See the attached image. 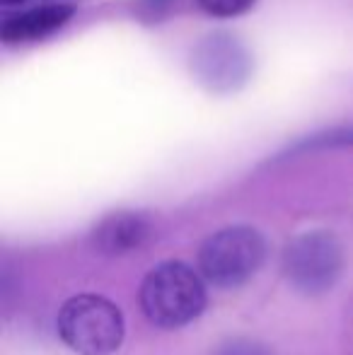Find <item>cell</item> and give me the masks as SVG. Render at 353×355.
<instances>
[{
    "instance_id": "52a82bcc",
    "label": "cell",
    "mask_w": 353,
    "mask_h": 355,
    "mask_svg": "<svg viewBox=\"0 0 353 355\" xmlns=\"http://www.w3.org/2000/svg\"><path fill=\"white\" fill-rule=\"evenodd\" d=\"M73 17V8L63 3L42 5V8L27 10L15 17H8L0 27V39L5 44H27L49 37L51 32L61 29Z\"/></svg>"
},
{
    "instance_id": "7a4b0ae2",
    "label": "cell",
    "mask_w": 353,
    "mask_h": 355,
    "mask_svg": "<svg viewBox=\"0 0 353 355\" xmlns=\"http://www.w3.org/2000/svg\"><path fill=\"white\" fill-rule=\"evenodd\" d=\"M61 341L78 355H112L126 334L123 314L104 295L83 293L71 297L56 317Z\"/></svg>"
},
{
    "instance_id": "277c9868",
    "label": "cell",
    "mask_w": 353,
    "mask_h": 355,
    "mask_svg": "<svg viewBox=\"0 0 353 355\" xmlns=\"http://www.w3.org/2000/svg\"><path fill=\"white\" fill-rule=\"evenodd\" d=\"M283 273L302 295H322L332 290L344 271V247L327 230L298 234L283 249Z\"/></svg>"
},
{
    "instance_id": "30bf717a",
    "label": "cell",
    "mask_w": 353,
    "mask_h": 355,
    "mask_svg": "<svg viewBox=\"0 0 353 355\" xmlns=\"http://www.w3.org/2000/svg\"><path fill=\"white\" fill-rule=\"evenodd\" d=\"M0 3H3L5 8H12V5H19V3H24V0H0Z\"/></svg>"
},
{
    "instance_id": "ba28073f",
    "label": "cell",
    "mask_w": 353,
    "mask_h": 355,
    "mask_svg": "<svg viewBox=\"0 0 353 355\" xmlns=\"http://www.w3.org/2000/svg\"><path fill=\"white\" fill-rule=\"evenodd\" d=\"M196 3L213 17H237L247 12L255 5V0H196Z\"/></svg>"
},
{
    "instance_id": "6da1fadb",
    "label": "cell",
    "mask_w": 353,
    "mask_h": 355,
    "mask_svg": "<svg viewBox=\"0 0 353 355\" xmlns=\"http://www.w3.org/2000/svg\"><path fill=\"white\" fill-rule=\"evenodd\" d=\"M141 309L157 329H182L206 309L208 295L201 276L184 261H162L141 283Z\"/></svg>"
},
{
    "instance_id": "8992f818",
    "label": "cell",
    "mask_w": 353,
    "mask_h": 355,
    "mask_svg": "<svg viewBox=\"0 0 353 355\" xmlns=\"http://www.w3.org/2000/svg\"><path fill=\"white\" fill-rule=\"evenodd\" d=\"M153 237V223L143 213H112L94 227L92 247L107 257H123L143 249Z\"/></svg>"
},
{
    "instance_id": "9c48e42d",
    "label": "cell",
    "mask_w": 353,
    "mask_h": 355,
    "mask_svg": "<svg viewBox=\"0 0 353 355\" xmlns=\"http://www.w3.org/2000/svg\"><path fill=\"white\" fill-rule=\"evenodd\" d=\"M213 355H273L264 343L252 341V338H230V341L221 343L213 351Z\"/></svg>"
},
{
    "instance_id": "3957f363",
    "label": "cell",
    "mask_w": 353,
    "mask_h": 355,
    "mask_svg": "<svg viewBox=\"0 0 353 355\" xmlns=\"http://www.w3.org/2000/svg\"><path fill=\"white\" fill-rule=\"evenodd\" d=\"M266 259V239L247 225L218 230L198 249V271L216 288L247 283Z\"/></svg>"
},
{
    "instance_id": "5b68a950",
    "label": "cell",
    "mask_w": 353,
    "mask_h": 355,
    "mask_svg": "<svg viewBox=\"0 0 353 355\" xmlns=\"http://www.w3.org/2000/svg\"><path fill=\"white\" fill-rule=\"evenodd\" d=\"M193 71L211 89H232L245 83L250 73V56L232 37L213 34L196 49Z\"/></svg>"
}]
</instances>
